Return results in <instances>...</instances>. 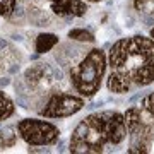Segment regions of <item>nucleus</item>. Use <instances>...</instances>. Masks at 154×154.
<instances>
[{"label": "nucleus", "instance_id": "obj_5", "mask_svg": "<svg viewBox=\"0 0 154 154\" xmlns=\"http://www.w3.org/2000/svg\"><path fill=\"white\" fill-rule=\"evenodd\" d=\"M84 98L75 96V94H67V93H58L53 94L46 101V105L39 110V115L45 118H67L79 113L84 108Z\"/></svg>", "mask_w": 154, "mask_h": 154}, {"label": "nucleus", "instance_id": "obj_10", "mask_svg": "<svg viewBox=\"0 0 154 154\" xmlns=\"http://www.w3.org/2000/svg\"><path fill=\"white\" fill-rule=\"evenodd\" d=\"M14 113V101L4 91H0V122L7 120Z\"/></svg>", "mask_w": 154, "mask_h": 154}, {"label": "nucleus", "instance_id": "obj_15", "mask_svg": "<svg viewBox=\"0 0 154 154\" xmlns=\"http://www.w3.org/2000/svg\"><path fill=\"white\" fill-rule=\"evenodd\" d=\"M86 2H103V0H86Z\"/></svg>", "mask_w": 154, "mask_h": 154}, {"label": "nucleus", "instance_id": "obj_11", "mask_svg": "<svg viewBox=\"0 0 154 154\" xmlns=\"http://www.w3.org/2000/svg\"><path fill=\"white\" fill-rule=\"evenodd\" d=\"M69 38L74 39V41H81V43H94V34L88 29H82V28H75V29H70L69 31Z\"/></svg>", "mask_w": 154, "mask_h": 154}, {"label": "nucleus", "instance_id": "obj_4", "mask_svg": "<svg viewBox=\"0 0 154 154\" xmlns=\"http://www.w3.org/2000/svg\"><path fill=\"white\" fill-rule=\"evenodd\" d=\"M17 132L29 146H51L60 137L58 127L46 120L24 118L17 123Z\"/></svg>", "mask_w": 154, "mask_h": 154}, {"label": "nucleus", "instance_id": "obj_2", "mask_svg": "<svg viewBox=\"0 0 154 154\" xmlns=\"http://www.w3.org/2000/svg\"><path fill=\"white\" fill-rule=\"evenodd\" d=\"M108 65L130 79L132 86L146 88L154 82V39L135 34L122 38L110 48Z\"/></svg>", "mask_w": 154, "mask_h": 154}, {"label": "nucleus", "instance_id": "obj_3", "mask_svg": "<svg viewBox=\"0 0 154 154\" xmlns=\"http://www.w3.org/2000/svg\"><path fill=\"white\" fill-rule=\"evenodd\" d=\"M108 67V57L101 48L89 50L86 57L70 70V82L82 98H93L101 88Z\"/></svg>", "mask_w": 154, "mask_h": 154}, {"label": "nucleus", "instance_id": "obj_12", "mask_svg": "<svg viewBox=\"0 0 154 154\" xmlns=\"http://www.w3.org/2000/svg\"><path fill=\"white\" fill-rule=\"evenodd\" d=\"M17 7V0H0V17H11Z\"/></svg>", "mask_w": 154, "mask_h": 154}, {"label": "nucleus", "instance_id": "obj_14", "mask_svg": "<svg viewBox=\"0 0 154 154\" xmlns=\"http://www.w3.org/2000/svg\"><path fill=\"white\" fill-rule=\"evenodd\" d=\"M151 38H152V39H154V28H152V29H151Z\"/></svg>", "mask_w": 154, "mask_h": 154}, {"label": "nucleus", "instance_id": "obj_13", "mask_svg": "<svg viewBox=\"0 0 154 154\" xmlns=\"http://www.w3.org/2000/svg\"><path fill=\"white\" fill-rule=\"evenodd\" d=\"M142 110L146 111L151 118H154V91L149 93L147 96L142 99Z\"/></svg>", "mask_w": 154, "mask_h": 154}, {"label": "nucleus", "instance_id": "obj_1", "mask_svg": "<svg viewBox=\"0 0 154 154\" xmlns=\"http://www.w3.org/2000/svg\"><path fill=\"white\" fill-rule=\"evenodd\" d=\"M127 125L123 113L113 110L96 111L77 123L70 135V152L96 154L105 146H118L125 140Z\"/></svg>", "mask_w": 154, "mask_h": 154}, {"label": "nucleus", "instance_id": "obj_9", "mask_svg": "<svg viewBox=\"0 0 154 154\" xmlns=\"http://www.w3.org/2000/svg\"><path fill=\"white\" fill-rule=\"evenodd\" d=\"M57 43H58V36H57V34H53V33H41V34H38L36 45H34L36 53H48Z\"/></svg>", "mask_w": 154, "mask_h": 154}, {"label": "nucleus", "instance_id": "obj_6", "mask_svg": "<svg viewBox=\"0 0 154 154\" xmlns=\"http://www.w3.org/2000/svg\"><path fill=\"white\" fill-rule=\"evenodd\" d=\"M50 9L58 17H82L89 11L86 0H48Z\"/></svg>", "mask_w": 154, "mask_h": 154}, {"label": "nucleus", "instance_id": "obj_7", "mask_svg": "<svg viewBox=\"0 0 154 154\" xmlns=\"http://www.w3.org/2000/svg\"><path fill=\"white\" fill-rule=\"evenodd\" d=\"M106 88L110 93H115V94H125L132 89V82L130 79L123 74L116 70H111L108 79H106Z\"/></svg>", "mask_w": 154, "mask_h": 154}, {"label": "nucleus", "instance_id": "obj_8", "mask_svg": "<svg viewBox=\"0 0 154 154\" xmlns=\"http://www.w3.org/2000/svg\"><path fill=\"white\" fill-rule=\"evenodd\" d=\"M123 118H125V125L128 134L137 130L139 127L144 123V116H142V110L139 106H130L128 110L123 113Z\"/></svg>", "mask_w": 154, "mask_h": 154}]
</instances>
